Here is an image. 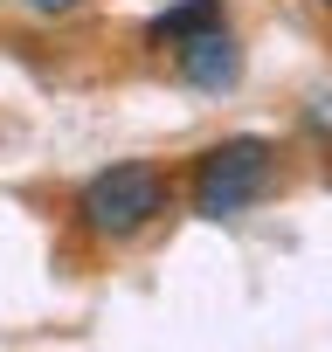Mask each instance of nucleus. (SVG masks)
Here are the masks:
<instances>
[{
	"label": "nucleus",
	"instance_id": "obj_1",
	"mask_svg": "<svg viewBox=\"0 0 332 352\" xmlns=\"http://www.w3.org/2000/svg\"><path fill=\"white\" fill-rule=\"evenodd\" d=\"M166 208H174V187H166V173L152 159H118L104 173H90V180L76 187V228L90 242H132L145 235Z\"/></svg>",
	"mask_w": 332,
	"mask_h": 352
},
{
	"label": "nucleus",
	"instance_id": "obj_2",
	"mask_svg": "<svg viewBox=\"0 0 332 352\" xmlns=\"http://www.w3.org/2000/svg\"><path fill=\"white\" fill-rule=\"evenodd\" d=\"M270 180H277V145L256 138V131H236V138H222V145H208L194 159L187 201H194L201 221H229V214L256 208L270 194Z\"/></svg>",
	"mask_w": 332,
	"mask_h": 352
},
{
	"label": "nucleus",
	"instance_id": "obj_3",
	"mask_svg": "<svg viewBox=\"0 0 332 352\" xmlns=\"http://www.w3.org/2000/svg\"><path fill=\"white\" fill-rule=\"evenodd\" d=\"M174 63H180V76H187L194 90H208V97L236 90V76H242V49H236L229 21H222V28H201L194 42H180V49H174Z\"/></svg>",
	"mask_w": 332,
	"mask_h": 352
},
{
	"label": "nucleus",
	"instance_id": "obj_4",
	"mask_svg": "<svg viewBox=\"0 0 332 352\" xmlns=\"http://www.w3.org/2000/svg\"><path fill=\"white\" fill-rule=\"evenodd\" d=\"M201 28H222V0H174L166 14L145 21V49H180V42H194Z\"/></svg>",
	"mask_w": 332,
	"mask_h": 352
},
{
	"label": "nucleus",
	"instance_id": "obj_5",
	"mask_svg": "<svg viewBox=\"0 0 332 352\" xmlns=\"http://www.w3.org/2000/svg\"><path fill=\"white\" fill-rule=\"evenodd\" d=\"M83 0H28V14H42V21H63V14H76Z\"/></svg>",
	"mask_w": 332,
	"mask_h": 352
},
{
	"label": "nucleus",
	"instance_id": "obj_6",
	"mask_svg": "<svg viewBox=\"0 0 332 352\" xmlns=\"http://www.w3.org/2000/svg\"><path fill=\"white\" fill-rule=\"evenodd\" d=\"M318 8H332V0H318Z\"/></svg>",
	"mask_w": 332,
	"mask_h": 352
}]
</instances>
